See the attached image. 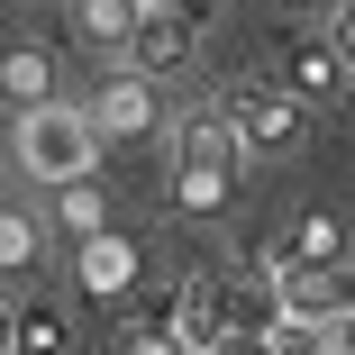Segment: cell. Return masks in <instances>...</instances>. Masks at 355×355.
I'll list each match as a JSON object with an SVG mask.
<instances>
[{
    "instance_id": "cell-1",
    "label": "cell",
    "mask_w": 355,
    "mask_h": 355,
    "mask_svg": "<svg viewBox=\"0 0 355 355\" xmlns=\"http://www.w3.org/2000/svg\"><path fill=\"white\" fill-rule=\"evenodd\" d=\"M237 173H246V137L228 128V110H191L173 128V209L219 219L237 200Z\"/></svg>"
},
{
    "instance_id": "cell-2",
    "label": "cell",
    "mask_w": 355,
    "mask_h": 355,
    "mask_svg": "<svg viewBox=\"0 0 355 355\" xmlns=\"http://www.w3.org/2000/svg\"><path fill=\"white\" fill-rule=\"evenodd\" d=\"M92 155H101L92 101H83V110H73V101L19 110V173H28V182H73V173H92Z\"/></svg>"
},
{
    "instance_id": "cell-3",
    "label": "cell",
    "mask_w": 355,
    "mask_h": 355,
    "mask_svg": "<svg viewBox=\"0 0 355 355\" xmlns=\"http://www.w3.org/2000/svg\"><path fill=\"white\" fill-rule=\"evenodd\" d=\"M219 110H228V128L246 137V155H292L301 137H310V101H301V92H282L273 73L219 92Z\"/></svg>"
},
{
    "instance_id": "cell-4",
    "label": "cell",
    "mask_w": 355,
    "mask_h": 355,
    "mask_svg": "<svg viewBox=\"0 0 355 355\" xmlns=\"http://www.w3.org/2000/svg\"><path fill=\"white\" fill-rule=\"evenodd\" d=\"M273 83L301 92V101L319 110V101H337V92L355 83V64H346L337 37H282V46H273Z\"/></svg>"
},
{
    "instance_id": "cell-5",
    "label": "cell",
    "mask_w": 355,
    "mask_h": 355,
    "mask_svg": "<svg viewBox=\"0 0 355 355\" xmlns=\"http://www.w3.org/2000/svg\"><path fill=\"white\" fill-rule=\"evenodd\" d=\"M237 328H246L237 282H228V273H191V282H182V346H228Z\"/></svg>"
},
{
    "instance_id": "cell-6",
    "label": "cell",
    "mask_w": 355,
    "mask_h": 355,
    "mask_svg": "<svg viewBox=\"0 0 355 355\" xmlns=\"http://www.w3.org/2000/svg\"><path fill=\"white\" fill-rule=\"evenodd\" d=\"M191 10H155V0H146V19H137V37H128V64H137V73H182V64H191Z\"/></svg>"
},
{
    "instance_id": "cell-7",
    "label": "cell",
    "mask_w": 355,
    "mask_h": 355,
    "mask_svg": "<svg viewBox=\"0 0 355 355\" xmlns=\"http://www.w3.org/2000/svg\"><path fill=\"white\" fill-rule=\"evenodd\" d=\"M92 119H101V137H155V73H128L119 83H101L92 92Z\"/></svg>"
},
{
    "instance_id": "cell-8",
    "label": "cell",
    "mask_w": 355,
    "mask_h": 355,
    "mask_svg": "<svg viewBox=\"0 0 355 355\" xmlns=\"http://www.w3.org/2000/svg\"><path fill=\"white\" fill-rule=\"evenodd\" d=\"M46 228H55V219H37V209H10V200H0V282H28V273L46 264Z\"/></svg>"
},
{
    "instance_id": "cell-9",
    "label": "cell",
    "mask_w": 355,
    "mask_h": 355,
    "mask_svg": "<svg viewBox=\"0 0 355 355\" xmlns=\"http://www.w3.org/2000/svg\"><path fill=\"white\" fill-rule=\"evenodd\" d=\"M0 101H10V119L37 110V101H55V64L37 46H0Z\"/></svg>"
},
{
    "instance_id": "cell-10",
    "label": "cell",
    "mask_w": 355,
    "mask_h": 355,
    "mask_svg": "<svg viewBox=\"0 0 355 355\" xmlns=\"http://www.w3.org/2000/svg\"><path fill=\"white\" fill-rule=\"evenodd\" d=\"M46 219H55V228H73V237H101V219H110V209H101V182H92V173L46 182Z\"/></svg>"
},
{
    "instance_id": "cell-11",
    "label": "cell",
    "mask_w": 355,
    "mask_h": 355,
    "mask_svg": "<svg viewBox=\"0 0 355 355\" xmlns=\"http://www.w3.org/2000/svg\"><path fill=\"white\" fill-rule=\"evenodd\" d=\"M73 19H83V37H92V46H119V55H128L137 19H146V0H73Z\"/></svg>"
},
{
    "instance_id": "cell-12",
    "label": "cell",
    "mask_w": 355,
    "mask_h": 355,
    "mask_svg": "<svg viewBox=\"0 0 355 355\" xmlns=\"http://www.w3.org/2000/svg\"><path fill=\"white\" fill-rule=\"evenodd\" d=\"M128 282H137V255L110 237H83V292H128Z\"/></svg>"
},
{
    "instance_id": "cell-13",
    "label": "cell",
    "mask_w": 355,
    "mask_h": 355,
    "mask_svg": "<svg viewBox=\"0 0 355 355\" xmlns=\"http://www.w3.org/2000/svg\"><path fill=\"white\" fill-rule=\"evenodd\" d=\"M119 346H137V355L182 346V301H164V310H128V319H119Z\"/></svg>"
},
{
    "instance_id": "cell-14",
    "label": "cell",
    "mask_w": 355,
    "mask_h": 355,
    "mask_svg": "<svg viewBox=\"0 0 355 355\" xmlns=\"http://www.w3.org/2000/svg\"><path fill=\"white\" fill-rule=\"evenodd\" d=\"M64 346H73V319L46 301H19V355H64Z\"/></svg>"
},
{
    "instance_id": "cell-15",
    "label": "cell",
    "mask_w": 355,
    "mask_h": 355,
    "mask_svg": "<svg viewBox=\"0 0 355 355\" xmlns=\"http://www.w3.org/2000/svg\"><path fill=\"white\" fill-rule=\"evenodd\" d=\"M292 246H301V264H310V273H337V264H346V228L328 219V209H310V219L292 228Z\"/></svg>"
},
{
    "instance_id": "cell-16",
    "label": "cell",
    "mask_w": 355,
    "mask_h": 355,
    "mask_svg": "<svg viewBox=\"0 0 355 355\" xmlns=\"http://www.w3.org/2000/svg\"><path fill=\"white\" fill-rule=\"evenodd\" d=\"M337 46H346V64H355V0H337V28H328Z\"/></svg>"
},
{
    "instance_id": "cell-17",
    "label": "cell",
    "mask_w": 355,
    "mask_h": 355,
    "mask_svg": "<svg viewBox=\"0 0 355 355\" xmlns=\"http://www.w3.org/2000/svg\"><path fill=\"white\" fill-rule=\"evenodd\" d=\"M0 355H19V310L0 301Z\"/></svg>"
},
{
    "instance_id": "cell-18",
    "label": "cell",
    "mask_w": 355,
    "mask_h": 355,
    "mask_svg": "<svg viewBox=\"0 0 355 355\" xmlns=\"http://www.w3.org/2000/svg\"><path fill=\"white\" fill-rule=\"evenodd\" d=\"M155 10H191V19H209V0H155Z\"/></svg>"
},
{
    "instance_id": "cell-19",
    "label": "cell",
    "mask_w": 355,
    "mask_h": 355,
    "mask_svg": "<svg viewBox=\"0 0 355 355\" xmlns=\"http://www.w3.org/2000/svg\"><path fill=\"white\" fill-rule=\"evenodd\" d=\"M337 346H355V319H337Z\"/></svg>"
}]
</instances>
